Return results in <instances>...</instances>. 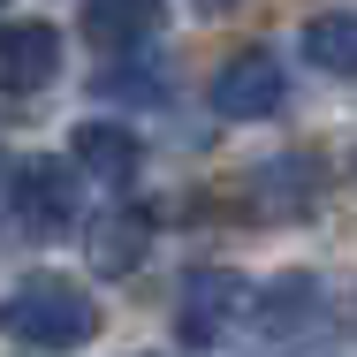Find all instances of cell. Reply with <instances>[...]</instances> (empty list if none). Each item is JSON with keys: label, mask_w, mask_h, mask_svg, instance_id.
<instances>
[{"label": "cell", "mask_w": 357, "mask_h": 357, "mask_svg": "<svg viewBox=\"0 0 357 357\" xmlns=\"http://www.w3.org/2000/svg\"><path fill=\"white\" fill-rule=\"evenodd\" d=\"M0 335L23 342V350H76V342L99 335V304L61 274H23L0 296Z\"/></svg>", "instance_id": "1"}, {"label": "cell", "mask_w": 357, "mask_h": 357, "mask_svg": "<svg viewBox=\"0 0 357 357\" xmlns=\"http://www.w3.org/2000/svg\"><path fill=\"white\" fill-rule=\"evenodd\" d=\"M243 274H228V266H190L183 274V304H175V335H183V350H213L220 335L243 319Z\"/></svg>", "instance_id": "2"}, {"label": "cell", "mask_w": 357, "mask_h": 357, "mask_svg": "<svg viewBox=\"0 0 357 357\" xmlns=\"http://www.w3.org/2000/svg\"><path fill=\"white\" fill-rule=\"evenodd\" d=\"M8 213L23 220L31 236H61L76 220V167H61V160H23L8 175Z\"/></svg>", "instance_id": "3"}, {"label": "cell", "mask_w": 357, "mask_h": 357, "mask_svg": "<svg viewBox=\"0 0 357 357\" xmlns=\"http://www.w3.org/2000/svg\"><path fill=\"white\" fill-rule=\"evenodd\" d=\"M282 99H289V69L274 54H236L213 76V114L220 122H266V114H282Z\"/></svg>", "instance_id": "4"}, {"label": "cell", "mask_w": 357, "mask_h": 357, "mask_svg": "<svg viewBox=\"0 0 357 357\" xmlns=\"http://www.w3.org/2000/svg\"><path fill=\"white\" fill-rule=\"evenodd\" d=\"M61 76V31L54 23H0V91H46Z\"/></svg>", "instance_id": "5"}, {"label": "cell", "mask_w": 357, "mask_h": 357, "mask_svg": "<svg viewBox=\"0 0 357 357\" xmlns=\"http://www.w3.org/2000/svg\"><path fill=\"white\" fill-rule=\"evenodd\" d=\"M144 251H152V213L144 206H114V213L91 220V274L122 282V274L144 266Z\"/></svg>", "instance_id": "6"}, {"label": "cell", "mask_w": 357, "mask_h": 357, "mask_svg": "<svg viewBox=\"0 0 357 357\" xmlns=\"http://www.w3.org/2000/svg\"><path fill=\"white\" fill-rule=\"evenodd\" d=\"M69 160L76 175H99V183H130L144 167V137L137 130H122V122H84L69 137Z\"/></svg>", "instance_id": "7"}, {"label": "cell", "mask_w": 357, "mask_h": 357, "mask_svg": "<svg viewBox=\"0 0 357 357\" xmlns=\"http://www.w3.org/2000/svg\"><path fill=\"white\" fill-rule=\"evenodd\" d=\"M167 23V0H84V38L107 54H130Z\"/></svg>", "instance_id": "8"}, {"label": "cell", "mask_w": 357, "mask_h": 357, "mask_svg": "<svg viewBox=\"0 0 357 357\" xmlns=\"http://www.w3.org/2000/svg\"><path fill=\"white\" fill-rule=\"evenodd\" d=\"M251 319H259L266 335H296V327H312V319H319V282H312V274H282V282L251 304Z\"/></svg>", "instance_id": "9"}, {"label": "cell", "mask_w": 357, "mask_h": 357, "mask_svg": "<svg viewBox=\"0 0 357 357\" xmlns=\"http://www.w3.org/2000/svg\"><path fill=\"white\" fill-rule=\"evenodd\" d=\"M304 61L327 76H357V15H312L304 23Z\"/></svg>", "instance_id": "10"}, {"label": "cell", "mask_w": 357, "mask_h": 357, "mask_svg": "<svg viewBox=\"0 0 357 357\" xmlns=\"http://www.w3.org/2000/svg\"><path fill=\"white\" fill-rule=\"evenodd\" d=\"M312 190H319V183H312V160H266L259 183H251V198H259L266 213H304Z\"/></svg>", "instance_id": "11"}, {"label": "cell", "mask_w": 357, "mask_h": 357, "mask_svg": "<svg viewBox=\"0 0 357 357\" xmlns=\"http://www.w3.org/2000/svg\"><path fill=\"white\" fill-rule=\"evenodd\" d=\"M198 8H213V15H220V8H236V0H198Z\"/></svg>", "instance_id": "12"}, {"label": "cell", "mask_w": 357, "mask_h": 357, "mask_svg": "<svg viewBox=\"0 0 357 357\" xmlns=\"http://www.w3.org/2000/svg\"><path fill=\"white\" fill-rule=\"evenodd\" d=\"M0 8H8V0H0Z\"/></svg>", "instance_id": "13"}]
</instances>
